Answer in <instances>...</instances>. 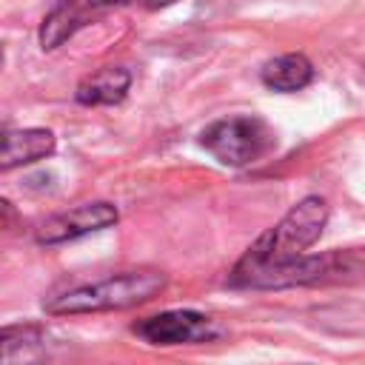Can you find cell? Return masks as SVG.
I'll list each match as a JSON object with an SVG mask.
<instances>
[{
    "instance_id": "6da1fadb",
    "label": "cell",
    "mask_w": 365,
    "mask_h": 365,
    "mask_svg": "<svg viewBox=\"0 0 365 365\" xmlns=\"http://www.w3.org/2000/svg\"><path fill=\"white\" fill-rule=\"evenodd\" d=\"M328 225V202L317 194L302 197L277 225L254 240L231 271L237 288H282L285 274L308 254Z\"/></svg>"
},
{
    "instance_id": "7a4b0ae2",
    "label": "cell",
    "mask_w": 365,
    "mask_h": 365,
    "mask_svg": "<svg viewBox=\"0 0 365 365\" xmlns=\"http://www.w3.org/2000/svg\"><path fill=\"white\" fill-rule=\"evenodd\" d=\"M168 277L154 268L140 271H120L108 274L103 279L66 285L43 299V308L48 314H100V311H123L140 302H148L165 288Z\"/></svg>"
},
{
    "instance_id": "3957f363",
    "label": "cell",
    "mask_w": 365,
    "mask_h": 365,
    "mask_svg": "<svg viewBox=\"0 0 365 365\" xmlns=\"http://www.w3.org/2000/svg\"><path fill=\"white\" fill-rule=\"evenodd\" d=\"M271 125L257 114H231L220 117L202 128L200 145L228 168H245L262 160L274 148Z\"/></svg>"
},
{
    "instance_id": "277c9868",
    "label": "cell",
    "mask_w": 365,
    "mask_h": 365,
    "mask_svg": "<svg viewBox=\"0 0 365 365\" xmlns=\"http://www.w3.org/2000/svg\"><path fill=\"white\" fill-rule=\"evenodd\" d=\"M131 331L148 342V345H197V342H211L220 331L214 325L211 317L200 314V311H188V308H177V311H163L145 319H137L131 325Z\"/></svg>"
},
{
    "instance_id": "5b68a950",
    "label": "cell",
    "mask_w": 365,
    "mask_h": 365,
    "mask_svg": "<svg viewBox=\"0 0 365 365\" xmlns=\"http://www.w3.org/2000/svg\"><path fill=\"white\" fill-rule=\"evenodd\" d=\"M117 220H120V211H117L114 202L94 200V202H83V205H74L68 211H60V214L46 217L37 225L34 240L40 245H63V242L80 240L86 234L111 228Z\"/></svg>"
},
{
    "instance_id": "8992f818",
    "label": "cell",
    "mask_w": 365,
    "mask_h": 365,
    "mask_svg": "<svg viewBox=\"0 0 365 365\" xmlns=\"http://www.w3.org/2000/svg\"><path fill=\"white\" fill-rule=\"evenodd\" d=\"M120 3L123 0H57L40 20V31H37L40 48L54 51L57 46L71 40L80 29H86L91 20H97L103 11H108Z\"/></svg>"
},
{
    "instance_id": "52a82bcc",
    "label": "cell",
    "mask_w": 365,
    "mask_h": 365,
    "mask_svg": "<svg viewBox=\"0 0 365 365\" xmlns=\"http://www.w3.org/2000/svg\"><path fill=\"white\" fill-rule=\"evenodd\" d=\"M57 137L48 128H20V131H6L3 137V154H0V168L11 171L20 165H29L34 160H46L54 154Z\"/></svg>"
},
{
    "instance_id": "ba28073f",
    "label": "cell",
    "mask_w": 365,
    "mask_h": 365,
    "mask_svg": "<svg viewBox=\"0 0 365 365\" xmlns=\"http://www.w3.org/2000/svg\"><path fill=\"white\" fill-rule=\"evenodd\" d=\"M128 86L131 71L125 66H103L77 86L74 100L80 106H117L125 100Z\"/></svg>"
},
{
    "instance_id": "9c48e42d",
    "label": "cell",
    "mask_w": 365,
    "mask_h": 365,
    "mask_svg": "<svg viewBox=\"0 0 365 365\" xmlns=\"http://www.w3.org/2000/svg\"><path fill=\"white\" fill-rule=\"evenodd\" d=\"M259 80L274 88V91H282V94H291V91H302L305 86L314 83V63L299 54V51H291V54H279L274 60H268L262 68H259Z\"/></svg>"
},
{
    "instance_id": "30bf717a",
    "label": "cell",
    "mask_w": 365,
    "mask_h": 365,
    "mask_svg": "<svg viewBox=\"0 0 365 365\" xmlns=\"http://www.w3.org/2000/svg\"><path fill=\"white\" fill-rule=\"evenodd\" d=\"M3 342V359L14 362L17 356H29L34 348L46 342V328L37 322H20V325H6L0 334Z\"/></svg>"
},
{
    "instance_id": "8fae6325",
    "label": "cell",
    "mask_w": 365,
    "mask_h": 365,
    "mask_svg": "<svg viewBox=\"0 0 365 365\" xmlns=\"http://www.w3.org/2000/svg\"><path fill=\"white\" fill-rule=\"evenodd\" d=\"M143 3H145V9L157 11V9H165V6H171V3H177V0H143Z\"/></svg>"
}]
</instances>
